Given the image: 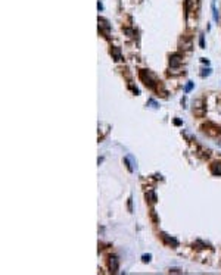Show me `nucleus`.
Here are the masks:
<instances>
[{
	"label": "nucleus",
	"mask_w": 221,
	"mask_h": 275,
	"mask_svg": "<svg viewBox=\"0 0 221 275\" xmlns=\"http://www.w3.org/2000/svg\"><path fill=\"white\" fill-rule=\"evenodd\" d=\"M212 174L214 175H221V163H214L212 165Z\"/></svg>",
	"instance_id": "11"
},
{
	"label": "nucleus",
	"mask_w": 221,
	"mask_h": 275,
	"mask_svg": "<svg viewBox=\"0 0 221 275\" xmlns=\"http://www.w3.org/2000/svg\"><path fill=\"white\" fill-rule=\"evenodd\" d=\"M109 266H110V271L112 272H118V268H119V262H118V257L117 256H112L109 261Z\"/></svg>",
	"instance_id": "3"
},
{
	"label": "nucleus",
	"mask_w": 221,
	"mask_h": 275,
	"mask_svg": "<svg viewBox=\"0 0 221 275\" xmlns=\"http://www.w3.org/2000/svg\"><path fill=\"white\" fill-rule=\"evenodd\" d=\"M181 56L178 55V53H176V55H172L171 56V59H170V65H171V68L172 69H176V68H178L180 66V63H181V59H180Z\"/></svg>",
	"instance_id": "2"
},
{
	"label": "nucleus",
	"mask_w": 221,
	"mask_h": 275,
	"mask_svg": "<svg viewBox=\"0 0 221 275\" xmlns=\"http://www.w3.org/2000/svg\"><path fill=\"white\" fill-rule=\"evenodd\" d=\"M124 162H125V165H127V168H128V171H133V166L130 165V162H128V159H127V157H125V159H124Z\"/></svg>",
	"instance_id": "15"
},
{
	"label": "nucleus",
	"mask_w": 221,
	"mask_h": 275,
	"mask_svg": "<svg viewBox=\"0 0 221 275\" xmlns=\"http://www.w3.org/2000/svg\"><path fill=\"white\" fill-rule=\"evenodd\" d=\"M200 60H202V62H203V63H207V65H208V63H209V60H208V59H200Z\"/></svg>",
	"instance_id": "20"
},
{
	"label": "nucleus",
	"mask_w": 221,
	"mask_h": 275,
	"mask_svg": "<svg viewBox=\"0 0 221 275\" xmlns=\"http://www.w3.org/2000/svg\"><path fill=\"white\" fill-rule=\"evenodd\" d=\"M181 46L186 49V50H189V49L192 47V38L190 37H189V38H183L181 40Z\"/></svg>",
	"instance_id": "8"
},
{
	"label": "nucleus",
	"mask_w": 221,
	"mask_h": 275,
	"mask_svg": "<svg viewBox=\"0 0 221 275\" xmlns=\"http://www.w3.org/2000/svg\"><path fill=\"white\" fill-rule=\"evenodd\" d=\"M209 74H211V69H209V68H208V69H203V72H202V74H200V75H202V77H208V75H209Z\"/></svg>",
	"instance_id": "14"
},
{
	"label": "nucleus",
	"mask_w": 221,
	"mask_h": 275,
	"mask_svg": "<svg viewBox=\"0 0 221 275\" xmlns=\"http://www.w3.org/2000/svg\"><path fill=\"white\" fill-rule=\"evenodd\" d=\"M174 124H176V125H181V121H180V119H176Z\"/></svg>",
	"instance_id": "19"
},
{
	"label": "nucleus",
	"mask_w": 221,
	"mask_h": 275,
	"mask_svg": "<svg viewBox=\"0 0 221 275\" xmlns=\"http://www.w3.org/2000/svg\"><path fill=\"white\" fill-rule=\"evenodd\" d=\"M99 27H100L102 29H105L106 32H109V29H110V25H109V22H108L106 19H103V18H99Z\"/></svg>",
	"instance_id": "5"
},
{
	"label": "nucleus",
	"mask_w": 221,
	"mask_h": 275,
	"mask_svg": "<svg viewBox=\"0 0 221 275\" xmlns=\"http://www.w3.org/2000/svg\"><path fill=\"white\" fill-rule=\"evenodd\" d=\"M140 78H141V81L145 83L146 87H149V88H152V90L156 88L155 77H153V74H150L149 71H140Z\"/></svg>",
	"instance_id": "1"
},
{
	"label": "nucleus",
	"mask_w": 221,
	"mask_h": 275,
	"mask_svg": "<svg viewBox=\"0 0 221 275\" xmlns=\"http://www.w3.org/2000/svg\"><path fill=\"white\" fill-rule=\"evenodd\" d=\"M211 9H212V16H214V21H215V22H218L220 16H218V10H217V8H215V0H212V3H211Z\"/></svg>",
	"instance_id": "7"
},
{
	"label": "nucleus",
	"mask_w": 221,
	"mask_h": 275,
	"mask_svg": "<svg viewBox=\"0 0 221 275\" xmlns=\"http://www.w3.org/2000/svg\"><path fill=\"white\" fill-rule=\"evenodd\" d=\"M193 3H195V0H186V13H187V15L192 12V9H193Z\"/></svg>",
	"instance_id": "10"
},
{
	"label": "nucleus",
	"mask_w": 221,
	"mask_h": 275,
	"mask_svg": "<svg viewBox=\"0 0 221 275\" xmlns=\"http://www.w3.org/2000/svg\"><path fill=\"white\" fill-rule=\"evenodd\" d=\"M97 9H99V10H102V9H103V5H102V3H100V2H99V3H97Z\"/></svg>",
	"instance_id": "18"
},
{
	"label": "nucleus",
	"mask_w": 221,
	"mask_h": 275,
	"mask_svg": "<svg viewBox=\"0 0 221 275\" xmlns=\"http://www.w3.org/2000/svg\"><path fill=\"white\" fill-rule=\"evenodd\" d=\"M200 105H202V102H200V100H196V102H195V107H202Z\"/></svg>",
	"instance_id": "17"
},
{
	"label": "nucleus",
	"mask_w": 221,
	"mask_h": 275,
	"mask_svg": "<svg viewBox=\"0 0 221 275\" xmlns=\"http://www.w3.org/2000/svg\"><path fill=\"white\" fill-rule=\"evenodd\" d=\"M193 86H195L193 83H189V84L184 87V91H186V93H190V91H192V88H193Z\"/></svg>",
	"instance_id": "12"
},
{
	"label": "nucleus",
	"mask_w": 221,
	"mask_h": 275,
	"mask_svg": "<svg viewBox=\"0 0 221 275\" xmlns=\"http://www.w3.org/2000/svg\"><path fill=\"white\" fill-rule=\"evenodd\" d=\"M150 257H152L150 254H143V262H149V261H150Z\"/></svg>",
	"instance_id": "16"
},
{
	"label": "nucleus",
	"mask_w": 221,
	"mask_h": 275,
	"mask_svg": "<svg viewBox=\"0 0 221 275\" xmlns=\"http://www.w3.org/2000/svg\"><path fill=\"white\" fill-rule=\"evenodd\" d=\"M146 197H148L152 203H156V202H158V197H156V194H155L153 190H149V191L146 193Z\"/></svg>",
	"instance_id": "6"
},
{
	"label": "nucleus",
	"mask_w": 221,
	"mask_h": 275,
	"mask_svg": "<svg viewBox=\"0 0 221 275\" xmlns=\"http://www.w3.org/2000/svg\"><path fill=\"white\" fill-rule=\"evenodd\" d=\"M162 238L168 243V244H172V246H174V247H177L178 246V241L174 238V237H168L167 234H162Z\"/></svg>",
	"instance_id": "4"
},
{
	"label": "nucleus",
	"mask_w": 221,
	"mask_h": 275,
	"mask_svg": "<svg viewBox=\"0 0 221 275\" xmlns=\"http://www.w3.org/2000/svg\"><path fill=\"white\" fill-rule=\"evenodd\" d=\"M199 46H200V49H205V37L203 36L199 37Z\"/></svg>",
	"instance_id": "13"
},
{
	"label": "nucleus",
	"mask_w": 221,
	"mask_h": 275,
	"mask_svg": "<svg viewBox=\"0 0 221 275\" xmlns=\"http://www.w3.org/2000/svg\"><path fill=\"white\" fill-rule=\"evenodd\" d=\"M112 55L115 57V60H121L122 56H121V50H119V47H114L112 49Z\"/></svg>",
	"instance_id": "9"
}]
</instances>
